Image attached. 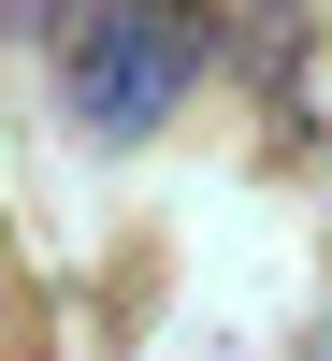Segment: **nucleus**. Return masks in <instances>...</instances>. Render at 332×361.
I'll return each mask as SVG.
<instances>
[{
  "instance_id": "f257e3e1",
  "label": "nucleus",
  "mask_w": 332,
  "mask_h": 361,
  "mask_svg": "<svg viewBox=\"0 0 332 361\" xmlns=\"http://www.w3.org/2000/svg\"><path fill=\"white\" fill-rule=\"evenodd\" d=\"M188 87H202V15L188 0H87L58 29V102H73L87 145H145Z\"/></svg>"
},
{
  "instance_id": "f03ea898",
  "label": "nucleus",
  "mask_w": 332,
  "mask_h": 361,
  "mask_svg": "<svg viewBox=\"0 0 332 361\" xmlns=\"http://www.w3.org/2000/svg\"><path fill=\"white\" fill-rule=\"evenodd\" d=\"M0 29H73V15H58V0H0Z\"/></svg>"
},
{
  "instance_id": "7ed1b4c3",
  "label": "nucleus",
  "mask_w": 332,
  "mask_h": 361,
  "mask_svg": "<svg viewBox=\"0 0 332 361\" xmlns=\"http://www.w3.org/2000/svg\"><path fill=\"white\" fill-rule=\"evenodd\" d=\"M318 361H332V318H318Z\"/></svg>"
}]
</instances>
